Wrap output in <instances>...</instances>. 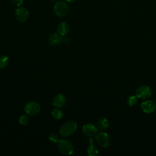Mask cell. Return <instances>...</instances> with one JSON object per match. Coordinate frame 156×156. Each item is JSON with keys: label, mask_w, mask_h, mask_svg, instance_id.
Returning <instances> with one entry per match:
<instances>
[{"label": "cell", "mask_w": 156, "mask_h": 156, "mask_svg": "<svg viewBox=\"0 0 156 156\" xmlns=\"http://www.w3.org/2000/svg\"><path fill=\"white\" fill-rule=\"evenodd\" d=\"M77 128V124L74 121H68L63 124L59 130L60 134L63 137H67L74 133Z\"/></svg>", "instance_id": "1"}, {"label": "cell", "mask_w": 156, "mask_h": 156, "mask_svg": "<svg viewBox=\"0 0 156 156\" xmlns=\"http://www.w3.org/2000/svg\"><path fill=\"white\" fill-rule=\"evenodd\" d=\"M57 147L59 151L66 155L72 154L74 151V146L72 143L68 140L62 139L58 140L57 143Z\"/></svg>", "instance_id": "2"}, {"label": "cell", "mask_w": 156, "mask_h": 156, "mask_svg": "<svg viewBox=\"0 0 156 156\" xmlns=\"http://www.w3.org/2000/svg\"><path fill=\"white\" fill-rule=\"evenodd\" d=\"M69 10L68 5L66 2L63 1H57L54 6V12L58 16H65Z\"/></svg>", "instance_id": "3"}, {"label": "cell", "mask_w": 156, "mask_h": 156, "mask_svg": "<svg viewBox=\"0 0 156 156\" xmlns=\"http://www.w3.org/2000/svg\"><path fill=\"white\" fill-rule=\"evenodd\" d=\"M135 94L138 98L143 100H146L151 96L152 90L148 86L141 85L136 89Z\"/></svg>", "instance_id": "4"}, {"label": "cell", "mask_w": 156, "mask_h": 156, "mask_svg": "<svg viewBox=\"0 0 156 156\" xmlns=\"http://www.w3.org/2000/svg\"><path fill=\"white\" fill-rule=\"evenodd\" d=\"M96 140L98 143L102 147L107 148L109 147L111 139L109 135L105 132H99L96 135Z\"/></svg>", "instance_id": "5"}, {"label": "cell", "mask_w": 156, "mask_h": 156, "mask_svg": "<svg viewBox=\"0 0 156 156\" xmlns=\"http://www.w3.org/2000/svg\"><path fill=\"white\" fill-rule=\"evenodd\" d=\"M29 13L28 10L24 7H18L15 12V16L16 20L20 23L25 22L29 18Z\"/></svg>", "instance_id": "6"}, {"label": "cell", "mask_w": 156, "mask_h": 156, "mask_svg": "<svg viewBox=\"0 0 156 156\" xmlns=\"http://www.w3.org/2000/svg\"><path fill=\"white\" fill-rule=\"evenodd\" d=\"M24 110L27 114L34 115L39 113L40 110V106L36 102H29L25 105Z\"/></svg>", "instance_id": "7"}, {"label": "cell", "mask_w": 156, "mask_h": 156, "mask_svg": "<svg viewBox=\"0 0 156 156\" xmlns=\"http://www.w3.org/2000/svg\"><path fill=\"white\" fill-rule=\"evenodd\" d=\"M82 133L89 137L96 136L98 133V128L93 124H86L82 128Z\"/></svg>", "instance_id": "8"}, {"label": "cell", "mask_w": 156, "mask_h": 156, "mask_svg": "<svg viewBox=\"0 0 156 156\" xmlns=\"http://www.w3.org/2000/svg\"><path fill=\"white\" fill-rule=\"evenodd\" d=\"M156 108V104L154 101L147 100L144 101L141 104V110L146 113H153Z\"/></svg>", "instance_id": "9"}, {"label": "cell", "mask_w": 156, "mask_h": 156, "mask_svg": "<svg viewBox=\"0 0 156 156\" xmlns=\"http://www.w3.org/2000/svg\"><path fill=\"white\" fill-rule=\"evenodd\" d=\"M65 103H66L65 97L64 96V95L62 94H58L57 95H56L54 98L52 102V105L54 107H58V108L63 107L65 105Z\"/></svg>", "instance_id": "10"}, {"label": "cell", "mask_w": 156, "mask_h": 156, "mask_svg": "<svg viewBox=\"0 0 156 156\" xmlns=\"http://www.w3.org/2000/svg\"><path fill=\"white\" fill-rule=\"evenodd\" d=\"M69 30V25L66 22H61L58 24L57 26V31L58 33L61 35V36H64L66 35Z\"/></svg>", "instance_id": "11"}, {"label": "cell", "mask_w": 156, "mask_h": 156, "mask_svg": "<svg viewBox=\"0 0 156 156\" xmlns=\"http://www.w3.org/2000/svg\"><path fill=\"white\" fill-rule=\"evenodd\" d=\"M62 41V38L59 34L53 33L49 38V42L51 45L55 46L60 44Z\"/></svg>", "instance_id": "12"}, {"label": "cell", "mask_w": 156, "mask_h": 156, "mask_svg": "<svg viewBox=\"0 0 156 156\" xmlns=\"http://www.w3.org/2000/svg\"><path fill=\"white\" fill-rule=\"evenodd\" d=\"M109 121L105 117L100 118L97 121V126L101 130H105L109 127Z\"/></svg>", "instance_id": "13"}, {"label": "cell", "mask_w": 156, "mask_h": 156, "mask_svg": "<svg viewBox=\"0 0 156 156\" xmlns=\"http://www.w3.org/2000/svg\"><path fill=\"white\" fill-rule=\"evenodd\" d=\"M87 152L90 156H96L99 153L98 149L93 144L88 146L87 148Z\"/></svg>", "instance_id": "14"}, {"label": "cell", "mask_w": 156, "mask_h": 156, "mask_svg": "<svg viewBox=\"0 0 156 156\" xmlns=\"http://www.w3.org/2000/svg\"><path fill=\"white\" fill-rule=\"evenodd\" d=\"M9 57L6 55H0V69L5 68L9 64Z\"/></svg>", "instance_id": "15"}, {"label": "cell", "mask_w": 156, "mask_h": 156, "mask_svg": "<svg viewBox=\"0 0 156 156\" xmlns=\"http://www.w3.org/2000/svg\"><path fill=\"white\" fill-rule=\"evenodd\" d=\"M52 115L55 119L59 120V119H62V118L63 116V113L60 109L55 108L52 110Z\"/></svg>", "instance_id": "16"}, {"label": "cell", "mask_w": 156, "mask_h": 156, "mask_svg": "<svg viewBox=\"0 0 156 156\" xmlns=\"http://www.w3.org/2000/svg\"><path fill=\"white\" fill-rule=\"evenodd\" d=\"M18 122L23 126L27 125L29 122V118L26 115H22L18 118Z\"/></svg>", "instance_id": "17"}, {"label": "cell", "mask_w": 156, "mask_h": 156, "mask_svg": "<svg viewBox=\"0 0 156 156\" xmlns=\"http://www.w3.org/2000/svg\"><path fill=\"white\" fill-rule=\"evenodd\" d=\"M138 102V99H137V97L136 96H134V95H132V96H130L128 98H127V104L130 106V107H132V106H134Z\"/></svg>", "instance_id": "18"}, {"label": "cell", "mask_w": 156, "mask_h": 156, "mask_svg": "<svg viewBox=\"0 0 156 156\" xmlns=\"http://www.w3.org/2000/svg\"><path fill=\"white\" fill-rule=\"evenodd\" d=\"M48 139L51 142L54 143H58V138L57 135L55 133L50 134L48 136Z\"/></svg>", "instance_id": "19"}, {"label": "cell", "mask_w": 156, "mask_h": 156, "mask_svg": "<svg viewBox=\"0 0 156 156\" xmlns=\"http://www.w3.org/2000/svg\"><path fill=\"white\" fill-rule=\"evenodd\" d=\"M11 1L12 4L18 7L21 6L23 3V0H11Z\"/></svg>", "instance_id": "20"}, {"label": "cell", "mask_w": 156, "mask_h": 156, "mask_svg": "<svg viewBox=\"0 0 156 156\" xmlns=\"http://www.w3.org/2000/svg\"><path fill=\"white\" fill-rule=\"evenodd\" d=\"M65 2H73L74 1H75L76 0H65Z\"/></svg>", "instance_id": "21"}, {"label": "cell", "mask_w": 156, "mask_h": 156, "mask_svg": "<svg viewBox=\"0 0 156 156\" xmlns=\"http://www.w3.org/2000/svg\"><path fill=\"white\" fill-rule=\"evenodd\" d=\"M51 1H57V0H51Z\"/></svg>", "instance_id": "22"}]
</instances>
